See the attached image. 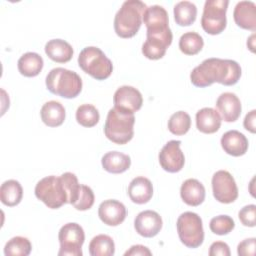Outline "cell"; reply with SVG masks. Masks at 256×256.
Listing matches in <instances>:
<instances>
[{
    "label": "cell",
    "instance_id": "obj_10",
    "mask_svg": "<svg viewBox=\"0 0 256 256\" xmlns=\"http://www.w3.org/2000/svg\"><path fill=\"white\" fill-rule=\"evenodd\" d=\"M212 191L214 198L224 204L234 202L238 197V188L233 176L226 170H219L212 176Z\"/></svg>",
    "mask_w": 256,
    "mask_h": 256
},
{
    "label": "cell",
    "instance_id": "obj_29",
    "mask_svg": "<svg viewBox=\"0 0 256 256\" xmlns=\"http://www.w3.org/2000/svg\"><path fill=\"white\" fill-rule=\"evenodd\" d=\"M204 46V40L200 34L189 31L181 35L179 39V49L186 55H195L199 53Z\"/></svg>",
    "mask_w": 256,
    "mask_h": 256
},
{
    "label": "cell",
    "instance_id": "obj_8",
    "mask_svg": "<svg viewBox=\"0 0 256 256\" xmlns=\"http://www.w3.org/2000/svg\"><path fill=\"white\" fill-rule=\"evenodd\" d=\"M228 0H206L204 3L201 26L210 35H217L224 31L227 24L226 11Z\"/></svg>",
    "mask_w": 256,
    "mask_h": 256
},
{
    "label": "cell",
    "instance_id": "obj_3",
    "mask_svg": "<svg viewBox=\"0 0 256 256\" xmlns=\"http://www.w3.org/2000/svg\"><path fill=\"white\" fill-rule=\"evenodd\" d=\"M134 113H128L115 107L108 111L104 133L113 143L123 145L128 143L134 136Z\"/></svg>",
    "mask_w": 256,
    "mask_h": 256
},
{
    "label": "cell",
    "instance_id": "obj_34",
    "mask_svg": "<svg viewBox=\"0 0 256 256\" xmlns=\"http://www.w3.org/2000/svg\"><path fill=\"white\" fill-rule=\"evenodd\" d=\"M209 227L214 234L226 235L234 229L235 222L228 215H219L210 220Z\"/></svg>",
    "mask_w": 256,
    "mask_h": 256
},
{
    "label": "cell",
    "instance_id": "obj_6",
    "mask_svg": "<svg viewBox=\"0 0 256 256\" xmlns=\"http://www.w3.org/2000/svg\"><path fill=\"white\" fill-rule=\"evenodd\" d=\"M34 193L37 199L51 209H58L68 203V192L61 176L50 175L42 178L36 184Z\"/></svg>",
    "mask_w": 256,
    "mask_h": 256
},
{
    "label": "cell",
    "instance_id": "obj_24",
    "mask_svg": "<svg viewBox=\"0 0 256 256\" xmlns=\"http://www.w3.org/2000/svg\"><path fill=\"white\" fill-rule=\"evenodd\" d=\"M101 164L104 170L109 173L119 174L123 173L130 168V156L119 151H110L103 155Z\"/></svg>",
    "mask_w": 256,
    "mask_h": 256
},
{
    "label": "cell",
    "instance_id": "obj_21",
    "mask_svg": "<svg viewBox=\"0 0 256 256\" xmlns=\"http://www.w3.org/2000/svg\"><path fill=\"white\" fill-rule=\"evenodd\" d=\"M142 22L147 30H164L169 27V17L166 9L160 5H152L146 8Z\"/></svg>",
    "mask_w": 256,
    "mask_h": 256
},
{
    "label": "cell",
    "instance_id": "obj_1",
    "mask_svg": "<svg viewBox=\"0 0 256 256\" xmlns=\"http://www.w3.org/2000/svg\"><path fill=\"white\" fill-rule=\"evenodd\" d=\"M241 77L238 62L230 59L208 58L190 73L191 83L196 87H207L217 82L226 86L236 84Z\"/></svg>",
    "mask_w": 256,
    "mask_h": 256
},
{
    "label": "cell",
    "instance_id": "obj_19",
    "mask_svg": "<svg viewBox=\"0 0 256 256\" xmlns=\"http://www.w3.org/2000/svg\"><path fill=\"white\" fill-rule=\"evenodd\" d=\"M205 187L194 178L185 180L180 188V196L182 200L189 206H199L205 199Z\"/></svg>",
    "mask_w": 256,
    "mask_h": 256
},
{
    "label": "cell",
    "instance_id": "obj_40",
    "mask_svg": "<svg viewBox=\"0 0 256 256\" xmlns=\"http://www.w3.org/2000/svg\"><path fill=\"white\" fill-rule=\"evenodd\" d=\"M125 256H150L152 255V252L149 250V248H147L146 246H143V245H133L130 247L129 250H127L125 253H124Z\"/></svg>",
    "mask_w": 256,
    "mask_h": 256
},
{
    "label": "cell",
    "instance_id": "obj_13",
    "mask_svg": "<svg viewBox=\"0 0 256 256\" xmlns=\"http://www.w3.org/2000/svg\"><path fill=\"white\" fill-rule=\"evenodd\" d=\"M163 222L161 216L153 210H145L140 212L134 220V228L136 232L145 238L156 236L161 228Z\"/></svg>",
    "mask_w": 256,
    "mask_h": 256
},
{
    "label": "cell",
    "instance_id": "obj_22",
    "mask_svg": "<svg viewBox=\"0 0 256 256\" xmlns=\"http://www.w3.org/2000/svg\"><path fill=\"white\" fill-rule=\"evenodd\" d=\"M45 53L57 63H66L73 57L72 46L63 39H51L45 44Z\"/></svg>",
    "mask_w": 256,
    "mask_h": 256
},
{
    "label": "cell",
    "instance_id": "obj_41",
    "mask_svg": "<svg viewBox=\"0 0 256 256\" xmlns=\"http://www.w3.org/2000/svg\"><path fill=\"white\" fill-rule=\"evenodd\" d=\"M255 122H256V110L253 109L250 112H248L244 118V121H243L244 128L251 133H255L256 132Z\"/></svg>",
    "mask_w": 256,
    "mask_h": 256
},
{
    "label": "cell",
    "instance_id": "obj_39",
    "mask_svg": "<svg viewBox=\"0 0 256 256\" xmlns=\"http://www.w3.org/2000/svg\"><path fill=\"white\" fill-rule=\"evenodd\" d=\"M230 248L227 243L222 241H216L213 242L209 249V255L210 256H230Z\"/></svg>",
    "mask_w": 256,
    "mask_h": 256
},
{
    "label": "cell",
    "instance_id": "obj_38",
    "mask_svg": "<svg viewBox=\"0 0 256 256\" xmlns=\"http://www.w3.org/2000/svg\"><path fill=\"white\" fill-rule=\"evenodd\" d=\"M256 239L247 238L241 241L237 246V253L239 256H254Z\"/></svg>",
    "mask_w": 256,
    "mask_h": 256
},
{
    "label": "cell",
    "instance_id": "obj_15",
    "mask_svg": "<svg viewBox=\"0 0 256 256\" xmlns=\"http://www.w3.org/2000/svg\"><path fill=\"white\" fill-rule=\"evenodd\" d=\"M216 108L218 109L221 119L226 122L236 121L242 111V106L238 96L232 92L222 93L216 100Z\"/></svg>",
    "mask_w": 256,
    "mask_h": 256
},
{
    "label": "cell",
    "instance_id": "obj_31",
    "mask_svg": "<svg viewBox=\"0 0 256 256\" xmlns=\"http://www.w3.org/2000/svg\"><path fill=\"white\" fill-rule=\"evenodd\" d=\"M169 46L170 44L161 39L146 37V41L142 45V53L150 60H158L165 55Z\"/></svg>",
    "mask_w": 256,
    "mask_h": 256
},
{
    "label": "cell",
    "instance_id": "obj_11",
    "mask_svg": "<svg viewBox=\"0 0 256 256\" xmlns=\"http://www.w3.org/2000/svg\"><path fill=\"white\" fill-rule=\"evenodd\" d=\"M180 145L181 141L170 140L159 152V163L161 167L169 173L179 172L184 166L185 157L180 149Z\"/></svg>",
    "mask_w": 256,
    "mask_h": 256
},
{
    "label": "cell",
    "instance_id": "obj_14",
    "mask_svg": "<svg viewBox=\"0 0 256 256\" xmlns=\"http://www.w3.org/2000/svg\"><path fill=\"white\" fill-rule=\"evenodd\" d=\"M126 207L115 199H108L99 205L98 216L100 220L108 226H118L126 218Z\"/></svg>",
    "mask_w": 256,
    "mask_h": 256
},
{
    "label": "cell",
    "instance_id": "obj_7",
    "mask_svg": "<svg viewBox=\"0 0 256 256\" xmlns=\"http://www.w3.org/2000/svg\"><path fill=\"white\" fill-rule=\"evenodd\" d=\"M180 241L188 248H197L204 241V229L201 217L194 212L182 213L176 222Z\"/></svg>",
    "mask_w": 256,
    "mask_h": 256
},
{
    "label": "cell",
    "instance_id": "obj_33",
    "mask_svg": "<svg viewBox=\"0 0 256 256\" xmlns=\"http://www.w3.org/2000/svg\"><path fill=\"white\" fill-rule=\"evenodd\" d=\"M76 120L84 127L95 126L100 119V114L97 108L92 104H82L76 110Z\"/></svg>",
    "mask_w": 256,
    "mask_h": 256
},
{
    "label": "cell",
    "instance_id": "obj_5",
    "mask_svg": "<svg viewBox=\"0 0 256 256\" xmlns=\"http://www.w3.org/2000/svg\"><path fill=\"white\" fill-rule=\"evenodd\" d=\"M79 67L96 80L107 79L112 71V61L104 52L95 46H88L81 50L78 56Z\"/></svg>",
    "mask_w": 256,
    "mask_h": 256
},
{
    "label": "cell",
    "instance_id": "obj_9",
    "mask_svg": "<svg viewBox=\"0 0 256 256\" xmlns=\"http://www.w3.org/2000/svg\"><path fill=\"white\" fill-rule=\"evenodd\" d=\"M60 243L59 256H82L81 247L85 240L83 228L75 222L64 224L58 234Z\"/></svg>",
    "mask_w": 256,
    "mask_h": 256
},
{
    "label": "cell",
    "instance_id": "obj_35",
    "mask_svg": "<svg viewBox=\"0 0 256 256\" xmlns=\"http://www.w3.org/2000/svg\"><path fill=\"white\" fill-rule=\"evenodd\" d=\"M95 201V196L93 190L84 184H80V190L78 194V198L73 204L74 208L80 211H85L90 209Z\"/></svg>",
    "mask_w": 256,
    "mask_h": 256
},
{
    "label": "cell",
    "instance_id": "obj_36",
    "mask_svg": "<svg viewBox=\"0 0 256 256\" xmlns=\"http://www.w3.org/2000/svg\"><path fill=\"white\" fill-rule=\"evenodd\" d=\"M61 178L65 184V187L68 192V203L74 204L78 198L80 184L78 183V179L74 173L65 172L61 175Z\"/></svg>",
    "mask_w": 256,
    "mask_h": 256
},
{
    "label": "cell",
    "instance_id": "obj_26",
    "mask_svg": "<svg viewBox=\"0 0 256 256\" xmlns=\"http://www.w3.org/2000/svg\"><path fill=\"white\" fill-rule=\"evenodd\" d=\"M23 197V188L21 184L14 179L6 180L0 187V200L8 206L13 207L18 205Z\"/></svg>",
    "mask_w": 256,
    "mask_h": 256
},
{
    "label": "cell",
    "instance_id": "obj_37",
    "mask_svg": "<svg viewBox=\"0 0 256 256\" xmlns=\"http://www.w3.org/2000/svg\"><path fill=\"white\" fill-rule=\"evenodd\" d=\"M240 222L247 227H254L256 225V206L249 204L240 209L238 213Z\"/></svg>",
    "mask_w": 256,
    "mask_h": 256
},
{
    "label": "cell",
    "instance_id": "obj_17",
    "mask_svg": "<svg viewBox=\"0 0 256 256\" xmlns=\"http://www.w3.org/2000/svg\"><path fill=\"white\" fill-rule=\"evenodd\" d=\"M233 18L237 26L255 31L256 30V4L252 1H239L233 11Z\"/></svg>",
    "mask_w": 256,
    "mask_h": 256
},
{
    "label": "cell",
    "instance_id": "obj_32",
    "mask_svg": "<svg viewBox=\"0 0 256 256\" xmlns=\"http://www.w3.org/2000/svg\"><path fill=\"white\" fill-rule=\"evenodd\" d=\"M191 127L190 115L185 111L173 113L168 120V129L174 135H184Z\"/></svg>",
    "mask_w": 256,
    "mask_h": 256
},
{
    "label": "cell",
    "instance_id": "obj_2",
    "mask_svg": "<svg viewBox=\"0 0 256 256\" xmlns=\"http://www.w3.org/2000/svg\"><path fill=\"white\" fill-rule=\"evenodd\" d=\"M147 5L140 0H126L114 17V30L121 38H131L139 31Z\"/></svg>",
    "mask_w": 256,
    "mask_h": 256
},
{
    "label": "cell",
    "instance_id": "obj_20",
    "mask_svg": "<svg viewBox=\"0 0 256 256\" xmlns=\"http://www.w3.org/2000/svg\"><path fill=\"white\" fill-rule=\"evenodd\" d=\"M222 119L219 113L211 108L204 107L196 113V127L205 134H212L219 130Z\"/></svg>",
    "mask_w": 256,
    "mask_h": 256
},
{
    "label": "cell",
    "instance_id": "obj_25",
    "mask_svg": "<svg viewBox=\"0 0 256 256\" xmlns=\"http://www.w3.org/2000/svg\"><path fill=\"white\" fill-rule=\"evenodd\" d=\"M44 65L43 58L36 52H27L23 54L17 62L19 72L25 77L37 76Z\"/></svg>",
    "mask_w": 256,
    "mask_h": 256
},
{
    "label": "cell",
    "instance_id": "obj_42",
    "mask_svg": "<svg viewBox=\"0 0 256 256\" xmlns=\"http://www.w3.org/2000/svg\"><path fill=\"white\" fill-rule=\"evenodd\" d=\"M255 34H252L250 37H249V39H248V41H247V46H248V48L252 51V52H254L255 50H254V48H255V45H254V43H255Z\"/></svg>",
    "mask_w": 256,
    "mask_h": 256
},
{
    "label": "cell",
    "instance_id": "obj_4",
    "mask_svg": "<svg viewBox=\"0 0 256 256\" xmlns=\"http://www.w3.org/2000/svg\"><path fill=\"white\" fill-rule=\"evenodd\" d=\"M45 83L51 93L66 99L77 97L82 90L81 77L76 72L63 67L50 70Z\"/></svg>",
    "mask_w": 256,
    "mask_h": 256
},
{
    "label": "cell",
    "instance_id": "obj_18",
    "mask_svg": "<svg viewBox=\"0 0 256 256\" xmlns=\"http://www.w3.org/2000/svg\"><path fill=\"white\" fill-rule=\"evenodd\" d=\"M127 191L132 202L145 204L149 202L153 196V185L148 178L138 176L130 182Z\"/></svg>",
    "mask_w": 256,
    "mask_h": 256
},
{
    "label": "cell",
    "instance_id": "obj_30",
    "mask_svg": "<svg viewBox=\"0 0 256 256\" xmlns=\"http://www.w3.org/2000/svg\"><path fill=\"white\" fill-rule=\"evenodd\" d=\"M32 250L31 242L23 236H15L8 240L4 247L6 256H28Z\"/></svg>",
    "mask_w": 256,
    "mask_h": 256
},
{
    "label": "cell",
    "instance_id": "obj_23",
    "mask_svg": "<svg viewBox=\"0 0 256 256\" xmlns=\"http://www.w3.org/2000/svg\"><path fill=\"white\" fill-rule=\"evenodd\" d=\"M40 116L43 123L49 127H57L63 124L66 116L64 106L55 100L43 104L40 110Z\"/></svg>",
    "mask_w": 256,
    "mask_h": 256
},
{
    "label": "cell",
    "instance_id": "obj_12",
    "mask_svg": "<svg viewBox=\"0 0 256 256\" xmlns=\"http://www.w3.org/2000/svg\"><path fill=\"white\" fill-rule=\"evenodd\" d=\"M113 102L115 108L128 113H135L142 107L143 97L135 87L123 85L115 91Z\"/></svg>",
    "mask_w": 256,
    "mask_h": 256
},
{
    "label": "cell",
    "instance_id": "obj_28",
    "mask_svg": "<svg viewBox=\"0 0 256 256\" xmlns=\"http://www.w3.org/2000/svg\"><path fill=\"white\" fill-rule=\"evenodd\" d=\"M114 253V241L106 234L96 235L89 243V254L91 256H112Z\"/></svg>",
    "mask_w": 256,
    "mask_h": 256
},
{
    "label": "cell",
    "instance_id": "obj_27",
    "mask_svg": "<svg viewBox=\"0 0 256 256\" xmlns=\"http://www.w3.org/2000/svg\"><path fill=\"white\" fill-rule=\"evenodd\" d=\"M174 19L179 26H190L196 20L197 7L190 1H180L175 4Z\"/></svg>",
    "mask_w": 256,
    "mask_h": 256
},
{
    "label": "cell",
    "instance_id": "obj_16",
    "mask_svg": "<svg viewBox=\"0 0 256 256\" xmlns=\"http://www.w3.org/2000/svg\"><path fill=\"white\" fill-rule=\"evenodd\" d=\"M223 150L234 157L244 155L248 150V139L238 130H229L225 132L220 140Z\"/></svg>",
    "mask_w": 256,
    "mask_h": 256
}]
</instances>
